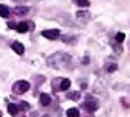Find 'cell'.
Instances as JSON below:
<instances>
[{
	"label": "cell",
	"mask_w": 130,
	"mask_h": 117,
	"mask_svg": "<svg viewBox=\"0 0 130 117\" xmlns=\"http://www.w3.org/2000/svg\"><path fill=\"white\" fill-rule=\"evenodd\" d=\"M11 47H13V50L17 53V55H22V53H24V45H22V44L21 42H17V41H14L13 44H11Z\"/></svg>",
	"instance_id": "obj_8"
},
{
	"label": "cell",
	"mask_w": 130,
	"mask_h": 117,
	"mask_svg": "<svg viewBox=\"0 0 130 117\" xmlns=\"http://www.w3.org/2000/svg\"><path fill=\"white\" fill-rule=\"evenodd\" d=\"M30 28H33V24L31 22H19L16 27V30L19 31V33H27Z\"/></svg>",
	"instance_id": "obj_5"
},
{
	"label": "cell",
	"mask_w": 130,
	"mask_h": 117,
	"mask_svg": "<svg viewBox=\"0 0 130 117\" xmlns=\"http://www.w3.org/2000/svg\"><path fill=\"white\" fill-rule=\"evenodd\" d=\"M28 8H25V6H16L14 10H13V13L16 14V16H25V14H28Z\"/></svg>",
	"instance_id": "obj_7"
},
{
	"label": "cell",
	"mask_w": 130,
	"mask_h": 117,
	"mask_svg": "<svg viewBox=\"0 0 130 117\" xmlns=\"http://www.w3.org/2000/svg\"><path fill=\"white\" fill-rule=\"evenodd\" d=\"M124 39H125V34H124V33H118V34H116V42H118V44L124 42Z\"/></svg>",
	"instance_id": "obj_19"
},
{
	"label": "cell",
	"mask_w": 130,
	"mask_h": 117,
	"mask_svg": "<svg viewBox=\"0 0 130 117\" xmlns=\"http://www.w3.org/2000/svg\"><path fill=\"white\" fill-rule=\"evenodd\" d=\"M128 47H130V44H128Z\"/></svg>",
	"instance_id": "obj_26"
},
{
	"label": "cell",
	"mask_w": 130,
	"mask_h": 117,
	"mask_svg": "<svg viewBox=\"0 0 130 117\" xmlns=\"http://www.w3.org/2000/svg\"><path fill=\"white\" fill-rule=\"evenodd\" d=\"M0 117H2V112H0Z\"/></svg>",
	"instance_id": "obj_25"
},
{
	"label": "cell",
	"mask_w": 130,
	"mask_h": 117,
	"mask_svg": "<svg viewBox=\"0 0 130 117\" xmlns=\"http://www.w3.org/2000/svg\"><path fill=\"white\" fill-rule=\"evenodd\" d=\"M28 89H30V83L25 81V80H19V81H16L13 84V92L16 95H22V94H25L28 91Z\"/></svg>",
	"instance_id": "obj_2"
},
{
	"label": "cell",
	"mask_w": 130,
	"mask_h": 117,
	"mask_svg": "<svg viewBox=\"0 0 130 117\" xmlns=\"http://www.w3.org/2000/svg\"><path fill=\"white\" fill-rule=\"evenodd\" d=\"M0 16L2 17H10V8L6 5H0Z\"/></svg>",
	"instance_id": "obj_13"
},
{
	"label": "cell",
	"mask_w": 130,
	"mask_h": 117,
	"mask_svg": "<svg viewBox=\"0 0 130 117\" xmlns=\"http://www.w3.org/2000/svg\"><path fill=\"white\" fill-rule=\"evenodd\" d=\"M19 108H22V111H27V109H30V105L25 103V102H22V103L19 105Z\"/></svg>",
	"instance_id": "obj_20"
},
{
	"label": "cell",
	"mask_w": 130,
	"mask_h": 117,
	"mask_svg": "<svg viewBox=\"0 0 130 117\" xmlns=\"http://www.w3.org/2000/svg\"><path fill=\"white\" fill-rule=\"evenodd\" d=\"M69 87H71V80L69 78H63L61 84H60V91H68Z\"/></svg>",
	"instance_id": "obj_11"
},
{
	"label": "cell",
	"mask_w": 130,
	"mask_h": 117,
	"mask_svg": "<svg viewBox=\"0 0 130 117\" xmlns=\"http://www.w3.org/2000/svg\"><path fill=\"white\" fill-rule=\"evenodd\" d=\"M63 41L68 42V44H74L77 41V38H75V36H63Z\"/></svg>",
	"instance_id": "obj_16"
},
{
	"label": "cell",
	"mask_w": 130,
	"mask_h": 117,
	"mask_svg": "<svg viewBox=\"0 0 130 117\" xmlns=\"http://www.w3.org/2000/svg\"><path fill=\"white\" fill-rule=\"evenodd\" d=\"M8 112H10L11 115H14V117H19V106L10 103L8 105Z\"/></svg>",
	"instance_id": "obj_10"
},
{
	"label": "cell",
	"mask_w": 130,
	"mask_h": 117,
	"mask_svg": "<svg viewBox=\"0 0 130 117\" xmlns=\"http://www.w3.org/2000/svg\"><path fill=\"white\" fill-rule=\"evenodd\" d=\"M42 36H44L45 39L55 41V39H58V38H60V30H57V28H52V30H44V31H42Z\"/></svg>",
	"instance_id": "obj_4"
},
{
	"label": "cell",
	"mask_w": 130,
	"mask_h": 117,
	"mask_svg": "<svg viewBox=\"0 0 130 117\" xmlns=\"http://www.w3.org/2000/svg\"><path fill=\"white\" fill-rule=\"evenodd\" d=\"M75 3L82 8H85V6H89V0H75Z\"/></svg>",
	"instance_id": "obj_17"
},
{
	"label": "cell",
	"mask_w": 130,
	"mask_h": 117,
	"mask_svg": "<svg viewBox=\"0 0 130 117\" xmlns=\"http://www.w3.org/2000/svg\"><path fill=\"white\" fill-rule=\"evenodd\" d=\"M82 62H83V64H88V62H89V58H88V56H85V58H83V61H82Z\"/></svg>",
	"instance_id": "obj_22"
},
{
	"label": "cell",
	"mask_w": 130,
	"mask_h": 117,
	"mask_svg": "<svg viewBox=\"0 0 130 117\" xmlns=\"http://www.w3.org/2000/svg\"><path fill=\"white\" fill-rule=\"evenodd\" d=\"M8 27H10V28H16L17 25H16V24H13V22H8Z\"/></svg>",
	"instance_id": "obj_23"
},
{
	"label": "cell",
	"mask_w": 130,
	"mask_h": 117,
	"mask_svg": "<svg viewBox=\"0 0 130 117\" xmlns=\"http://www.w3.org/2000/svg\"><path fill=\"white\" fill-rule=\"evenodd\" d=\"M85 108H86V112H94L99 108V100H97L96 97H92V95H86Z\"/></svg>",
	"instance_id": "obj_3"
},
{
	"label": "cell",
	"mask_w": 130,
	"mask_h": 117,
	"mask_svg": "<svg viewBox=\"0 0 130 117\" xmlns=\"http://www.w3.org/2000/svg\"><path fill=\"white\" fill-rule=\"evenodd\" d=\"M68 117H80V111L77 109V108H69L68 112H66Z\"/></svg>",
	"instance_id": "obj_12"
},
{
	"label": "cell",
	"mask_w": 130,
	"mask_h": 117,
	"mask_svg": "<svg viewBox=\"0 0 130 117\" xmlns=\"http://www.w3.org/2000/svg\"><path fill=\"white\" fill-rule=\"evenodd\" d=\"M35 80H36V83H42L44 81V77H35Z\"/></svg>",
	"instance_id": "obj_21"
},
{
	"label": "cell",
	"mask_w": 130,
	"mask_h": 117,
	"mask_svg": "<svg viewBox=\"0 0 130 117\" xmlns=\"http://www.w3.org/2000/svg\"><path fill=\"white\" fill-rule=\"evenodd\" d=\"M116 70H118V64H115V62L107 66V72H110V74H111V72H116Z\"/></svg>",
	"instance_id": "obj_18"
},
{
	"label": "cell",
	"mask_w": 130,
	"mask_h": 117,
	"mask_svg": "<svg viewBox=\"0 0 130 117\" xmlns=\"http://www.w3.org/2000/svg\"><path fill=\"white\" fill-rule=\"evenodd\" d=\"M69 64H71V56L68 53L57 52L52 56H49V66L53 69H63V67H68Z\"/></svg>",
	"instance_id": "obj_1"
},
{
	"label": "cell",
	"mask_w": 130,
	"mask_h": 117,
	"mask_svg": "<svg viewBox=\"0 0 130 117\" xmlns=\"http://www.w3.org/2000/svg\"><path fill=\"white\" fill-rule=\"evenodd\" d=\"M39 102H41L42 106H49L50 102H52V98H50L49 94H41V95H39Z\"/></svg>",
	"instance_id": "obj_9"
},
{
	"label": "cell",
	"mask_w": 130,
	"mask_h": 117,
	"mask_svg": "<svg viewBox=\"0 0 130 117\" xmlns=\"http://www.w3.org/2000/svg\"><path fill=\"white\" fill-rule=\"evenodd\" d=\"M75 17H77V19H78L80 22H85V20H88V19H89V11H88V10H82V11H77Z\"/></svg>",
	"instance_id": "obj_6"
},
{
	"label": "cell",
	"mask_w": 130,
	"mask_h": 117,
	"mask_svg": "<svg viewBox=\"0 0 130 117\" xmlns=\"http://www.w3.org/2000/svg\"><path fill=\"white\" fill-rule=\"evenodd\" d=\"M61 80H63V78H55L53 81H52L53 92H60V84H61Z\"/></svg>",
	"instance_id": "obj_14"
},
{
	"label": "cell",
	"mask_w": 130,
	"mask_h": 117,
	"mask_svg": "<svg viewBox=\"0 0 130 117\" xmlns=\"http://www.w3.org/2000/svg\"><path fill=\"white\" fill-rule=\"evenodd\" d=\"M16 2H21V0H16Z\"/></svg>",
	"instance_id": "obj_24"
},
{
	"label": "cell",
	"mask_w": 130,
	"mask_h": 117,
	"mask_svg": "<svg viewBox=\"0 0 130 117\" xmlns=\"http://www.w3.org/2000/svg\"><path fill=\"white\" fill-rule=\"evenodd\" d=\"M68 98H69V100L77 102L78 98H80V92H78V91H75V92H69V94H68Z\"/></svg>",
	"instance_id": "obj_15"
}]
</instances>
